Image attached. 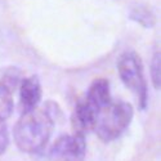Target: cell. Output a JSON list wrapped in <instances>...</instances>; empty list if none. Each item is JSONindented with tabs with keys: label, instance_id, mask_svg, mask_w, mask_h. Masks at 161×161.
<instances>
[{
	"label": "cell",
	"instance_id": "obj_11",
	"mask_svg": "<svg viewBox=\"0 0 161 161\" xmlns=\"http://www.w3.org/2000/svg\"><path fill=\"white\" fill-rule=\"evenodd\" d=\"M9 146V131L4 121H0V155H3Z\"/></svg>",
	"mask_w": 161,
	"mask_h": 161
},
{
	"label": "cell",
	"instance_id": "obj_3",
	"mask_svg": "<svg viewBox=\"0 0 161 161\" xmlns=\"http://www.w3.org/2000/svg\"><path fill=\"white\" fill-rule=\"evenodd\" d=\"M117 72L123 84L138 98L139 108L144 110L148 102V88L143 63L136 52H125L117 61Z\"/></svg>",
	"mask_w": 161,
	"mask_h": 161
},
{
	"label": "cell",
	"instance_id": "obj_9",
	"mask_svg": "<svg viewBox=\"0 0 161 161\" xmlns=\"http://www.w3.org/2000/svg\"><path fill=\"white\" fill-rule=\"evenodd\" d=\"M13 90L0 81V121H4L10 117L13 112Z\"/></svg>",
	"mask_w": 161,
	"mask_h": 161
},
{
	"label": "cell",
	"instance_id": "obj_8",
	"mask_svg": "<svg viewBox=\"0 0 161 161\" xmlns=\"http://www.w3.org/2000/svg\"><path fill=\"white\" fill-rule=\"evenodd\" d=\"M129 18L139 23L144 29H152L156 25V16L153 10L146 4H136L129 10Z\"/></svg>",
	"mask_w": 161,
	"mask_h": 161
},
{
	"label": "cell",
	"instance_id": "obj_5",
	"mask_svg": "<svg viewBox=\"0 0 161 161\" xmlns=\"http://www.w3.org/2000/svg\"><path fill=\"white\" fill-rule=\"evenodd\" d=\"M42 84L36 75L22 79L19 85V107L22 114L37 108L40 101H42Z\"/></svg>",
	"mask_w": 161,
	"mask_h": 161
},
{
	"label": "cell",
	"instance_id": "obj_7",
	"mask_svg": "<svg viewBox=\"0 0 161 161\" xmlns=\"http://www.w3.org/2000/svg\"><path fill=\"white\" fill-rule=\"evenodd\" d=\"M84 101L92 106L96 111H99L102 107L108 104L111 99V92H110V81L107 79L99 77L93 81L86 92Z\"/></svg>",
	"mask_w": 161,
	"mask_h": 161
},
{
	"label": "cell",
	"instance_id": "obj_10",
	"mask_svg": "<svg viewBox=\"0 0 161 161\" xmlns=\"http://www.w3.org/2000/svg\"><path fill=\"white\" fill-rule=\"evenodd\" d=\"M160 67H161V59H160V49H156L153 52V56L151 59V69H150V75L153 88L160 90L161 88V74H160Z\"/></svg>",
	"mask_w": 161,
	"mask_h": 161
},
{
	"label": "cell",
	"instance_id": "obj_1",
	"mask_svg": "<svg viewBox=\"0 0 161 161\" xmlns=\"http://www.w3.org/2000/svg\"><path fill=\"white\" fill-rule=\"evenodd\" d=\"M54 124V119L45 108H35L22 114L13 129L16 146L26 153L42 152L50 139Z\"/></svg>",
	"mask_w": 161,
	"mask_h": 161
},
{
	"label": "cell",
	"instance_id": "obj_6",
	"mask_svg": "<svg viewBox=\"0 0 161 161\" xmlns=\"http://www.w3.org/2000/svg\"><path fill=\"white\" fill-rule=\"evenodd\" d=\"M98 111L89 106L84 99L79 101L71 116V125L75 134L85 137V134L93 130Z\"/></svg>",
	"mask_w": 161,
	"mask_h": 161
},
{
	"label": "cell",
	"instance_id": "obj_4",
	"mask_svg": "<svg viewBox=\"0 0 161 161\" xmlns=\"http://www.w3.org/2000/svg\"><path fill=\"white\" fill-rule=\"evenodd\" d=\"M86 156L85 137L72 134L62 136L53 143L49 157L52 161H84Z\"/></svg>",
	"mask_w": 161,
	"mask_h": 161
},
{
	"label": "cell",
	"instance_id": "obj_2",
	"mask_svg": "<svg viewBox=\"0 0 161 161\" xmlns=\"http://www.w3.org/2000/svg\"><path fill=\"white\" fill-rule=\"evenodd\" d=\"M134 116L133 106L124 101L110 102L98 111L93 130L103 142H112L121 137Z\"/></svg>",
	"mask_w": 161,
	"mask_h": 161
}]
</instances>
